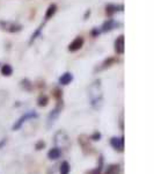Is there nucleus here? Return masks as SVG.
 <instances>
[{
  "label": "nucleus",
  "mask_w": 154,
  "mask_h": 174,
  "mask_svg": "<svg viewBox=\"0 0 154 174\" xmlns=\"http://www.w3.org/2000/svg\"><path fill=\"white\" fill-rule=\"evenodd\" d=\"M46 103H48V99L46 97H41L40 100H38V106H46Z\"/></svg>",
  "instance_id": "nucleus-15"
},
{
  "label": "nucleus",
  "mask_w": 154,
  "mask_h": 174,
  "mask_svg": "<svg viewBox=\"0 0 154 174\" xmlns=\"http://www.w3.org/2000/svg\"><path fill=\"white\" fill-rule=\"evenodd\" d=\"M88 97L92 107L96 110L101 109L103 105V92L101 86V80H95L88 88Z\"/></svg>",
  "instance_id": "nucleus-1"
},
{
  "label": "nucleus",
  "mask_w": 154,
  "mask_h": 174,
  "mask_svg": "<svg viewBox=\"0 0 154 174\" xmlns=\"http://www.w3.org/2000/svg\"><path fill=\"white\" fill-rule=\"evenodd\" d=\"M100 138H101V133H100L99 131L94 132V135L92 136V139H93V141H100Z\"/></svg>",
  "instance_id": "nucleus-17"
},
{
  "label": "nucleus",
  "mask_w": 154,
  "mask_h": 174,
  "mask_svg": "<svg viewBox=\"0 0 154 174\" xmlns=\"http://www.w3.org/2000/svg\"><path fill=\"white\" fill-rule=\"evenodd\" d=\"M60 156H62V151H60V149H58V147H54V149H51V150L48 152V158H49L50 160H57V159L60 158Z\"/></svg>",
  "instance_id": "nucleus-8"
},
{
  "label": "nucleus",
  "mask_w": 154,
  "mask_h": 174,
  "mask_svg": "<svg viewBox=\"0 0 154 174\" xmlns=\"http://www.w3.org/2000/svg\"><path fill=\"white\" fill-rule=\"evenodd\" d=\"M60 111H62L60 106H57V107H56V108L49 114V116H48V121H46V127H48V129H50V128H51V127L56 123V121H57V119H58Z\"/></svg>",
  "instance_id": "nucleus-4"
},
{
  "label": "nucleus",
  "mask_w": 154,
  "mask_h": 174,
  "mask_svg": "<svg viewBox=\"0 0 154 174\" xmlns=\"http://www.w3.org/2000/svg\"><path fill=\"white\" fill-rule=\"evenodd\" d=\"M72 80H73V76H72V73L66 72V73H64L63 76L59 78V84H60V85H68Z\"/></svg>",
  "instance_id": "nucleus-9"
},
{
  "label": "nucleus",
  "mask_w": 154,
  "mask_h": 174,
  "mask_svg": "<svg viewBox=\"0 0 154 174\" xmlns=\"http://www.w3.org/2000/svg\"><path fill=\"white\" fill-rule=\"evenodd\" d=\"M110 144L115 150H118L122 152L124 149V138L123 137H112L110 139Z\"/></svg>",
  "instance_id": "nucleus-5"
},
{
  "label": "nucleus",
  "mask_w": 154,
  "mask_h": 174,
  "mask_svg": "<svg viewBox=\"0 0 154 174\" xmlns=\"http://www.w3.org/2000/svg\"><path fill=\"white\" fill-rule=\"evenodd\" d=\"M56 10H57V7H56V5H51V6H49V8H48V11L45 13V20H49L54 14L56 13Z\"/></svg>",
  "instance_id": "nucleus-13"
},
{
  "label": "nucleus",
  "mask_w": 154,
  "mask_h": 174,
  "mask_svg": "<svg viewBox=\"0 0 154 174\" xmlns=\"http://www.w3.org/2000/svg\"><path fill=\"white\" fill-rule=\"evenodd\" d=\"M38 115H37V113L36 111H34V110H30V111H27L24 115H22L21 117L19 119V120L15 122V124L13 125V130H19L20 128L22 127V124L24 123V122H27L28 120H33V119H36Z\"/></svg>",
  "instance_id": "nucleus-3"
},
{
  "label": "nucleus",
  "mask_w": 154,
  "mask_h": 174,
  "mask_svg": "<svg viewBox=\"0 0 154 174\" xmlns=\"http://www.w3.org/2000/svg\"><path fill=\"white\" fill-rule=\"evenodd\" d=\"M55 144L56 147H58V149H67L71 144L67 133L62 130L58 131L55 135Z\"/></svg>",
  "instance_id": "nucleus-2"
},
{
  "label": "nucleus",
  "mask_w": 154,
  "mask_h": 174,
  "mask_svg": "<svg viewBox=\"0 0 154 174\" xmlns=\"http://www.w3.org/2000/svg\"><path fill=\"white\" fill-rule=\"evenodd\" d=\"M44 146H45V143L43 141H38L36 144V150H42Z\"/></svg>",
  "instance_id": "nucleus-16"
},
{
  "label": "nucleus",
  "mask_w": 154,
  "mask_h": 174,
  "mask_svg": "<svg viewBox=\"0 0 154 174\" xmlns=\"http://www.w3.org/2000/svg\"><path fill=\"white\" fill-rule=\"evenodd\" d=\"M40 30H41V28H38V29H37V32H36V33H35V34L33 35V36H32V41H34V40L36 38V36H37V35L40 34Z\"/></svg>",
  "instance_id": "nucleus-18"
},
{
  "label": "nucleus",
  "mask_w": 154,
  "mask_h": 174,
  "mask_svg": "<svg viewBox=\"0 0 154 174\" xmlns=\"http://www.w3.org/2000/svg\"><path fill=\"white\" fill-rule=\"evenodd\" d=\"M1 73H2L4 76H11L12 73H13V69H12V66L8 65V64L4 65L2 67H1Z\"/></svg>",
  "instance_id": "nucleus-14"
},
{
  "label": "nucleus",
  "mask_w": 154,
  "mask_h": 174,
  "mask_svg": "<svg viewBox=\"0 0 154 174\" xmlns=\"http://www.w3.org/2000/svg\"><path fill=\"white\" fill-rule=\"evenodd\" d=\"M70 171H71V166H70L68 161H63L60 164V168H59L60 174H68Z\"/></svg>",
  "instance_id": "nucleus-12"
},
{
  "label": "nucleus",
  "mask_w": 154,
  "mask_h": 174,
  "mask_svg": "<svg viewBox=\"0 0 154 174\" xmlns=\"http://www.w3.org/2000/svg\"><path fill=\"white\" fill-rule=\"evenodd\" d=\"M118 24L116 23V22H114L112 20H110V21H107L104 24H103V27H102V30L103 32H108V30H111V29H114V28H116Z\"/></svg>",
  "instance_id": "nucleus-11"
},
{
  "label": "nucleus",
  "mask_w": 154,
  "mask_h": 174,
  "mask_svg": "<svg viewBox=\"0 0 154 174\" xmlns=\"http://www.w3.org/2000/svg\"><path fill=\"white\" fill-rule=\"evenodd\" d=\"M115 49H116V51H117V54H124V36L121 35L117 40H116V42H115Z\"/></svg>",
  "instance_id": "nucleus-7"
},
{
  "label": "nucleus",
  "mask_w": 154,
  "mask_h": 174,
  "mask_svg": "<svg viewBox=\"0 0 154 174\" xmlns=\"http://www.w3.org/2000/svg\"><path fill=\"white\" fill-rule=\"evenodd\" d=\"M82 44H84V38L79 36V37H77L72 43L68 45V50L70 51H78L79 49H81Z\"/></svg>",
  "instance_id": "nucleus-6"
},
{
  "label": "nucleus",
  "mask_w": 154,
  "mask_h": 174,
  "mask_svg": "<svg viewBox=\"0 0 154 174\" xmlns=\"http://www.w3.org/2000/svg\"><path fill=\"white\" fill-rule=\"evenodd\" d=\"M121 173V167L120 165H109L106 174H120Z\"/></svg>",
  "instance_id": "nucleus-10"
}]
</instances>
